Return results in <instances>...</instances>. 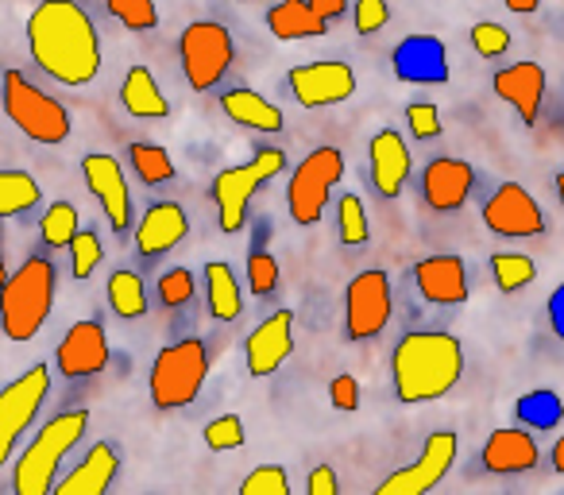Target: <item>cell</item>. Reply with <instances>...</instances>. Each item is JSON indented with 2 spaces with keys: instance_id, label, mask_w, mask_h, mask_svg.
<instances>
[{
  "instance_id": "1",
  "label": "cell",
  "mask_w": 564,
  "mask_h": 495,
  "mask_svg": "<svg viewBox=\"0 0 564 495\" xmlns=\"http://www.w3.org/2000/svg\"><path fill=\"white\" fill-rule=\"evenodd\" d=\"M28 51L58 86H89L101 74V40L74 0H40L28 17Z\"/></svg>"
},
{
  "instance_id": "2",
  "label": "cell",
  "mask_w": 564,
  "mask_h": 495,
  "mask_svg": "<svg viewBox=\"0 0 564 495\" xmlns=\"http://www.w3.org/2000/svg\"><path fill=\"white\" fill-rule=\"evenodd\" d=\"M464 376V348L445 330H417L394 345L391 379L394 399L417 407V402L445 399Z\"/></svg>"
},
{
  "instance_id": "3",
  "label": "cell",
  "mask_w": 564,
  "mask_h": 495,
  "mask_svg": "<svg viewBox=\"0 0 564 495\" xmlns=\"http://www.w3.org/2000/svg\"><path fill=\"white\" fill-rule=\"evenodd\" d=\"M55 306V263L28 256L0 287V330L9 341H32Z\"/></svg>"
},
{
  "instance_id": "4",
  "label": "cell",
  "mask_w": 564,
  "mask_h": 495,
  "mask_svg": "<svg viewBox=\"0 0 564 495\" xmlns=\"http://www.w3.org/2000/svg\"><path fill=\"white\" fill-rule=\"evenodd\" d=\"M89 415L86 410H66L55 415L20 453L17 472H12V492L17 495H51L63 461L70 456V449L86 438Z\"/></svg>"
},
{
  "instance_id": "5",
  "label": "cell",
  "mask_w": 564,
  "mask_h": 495,
  "mask_svg": "<svg viewBox=\"0 0 564 495\" xmlns=\"http://www.w3.org/2000/svg\"><path fill=\"white\" fill-rule=\"evenodd\" d=\"M0 101H4L9 120L28 140L47 143V148L70 140V128H74L70 109H66L63 101H55L51 94H43L28 74L4 71V78H0Z\"/></svg>"
},
{
  "instance_id": "6",
  "label": "cell",
  "mask_w": 564,
  "mask_h": 495,
  "mask_svg": "<svg viewBox=\"0 0 564 495\" xmlns=\"http://www.w3.org/2000/svg\"><path fill=\"white\" fill-rule=\"evenodd\" d=\"M205 376H209V348H205V341H197V337L174 341V345H166L163 353L155 356V364H151V379H148L151 402H155L159 410L186 407L205 387Z\"/></svg>"
},
{
  "instance_id": "7",
  "label": "cell",
  "mask_w": 564,
  "mask_h": 495,
  "mask_svg": "<svg viewBox=\"0 0 564 495\" xmlns=\"http://www.w3.org/2000/svg\"><path fill=\"white\" fill-rule=\"evenodd\" d=\"M286 166V155L279 148H259L248 163L240 166H228L213 179V202H217V220L225 233H240L248 225V205L274 174H282Z\"/></svg>"
},
{
  "instance_id": "8",
  "label": "cell",
  "mask_w": 564,
  "mask_h": 495,
  "mask_svg": "<svg viewBox=\"0 0 564 495\" xmlns=\"http://www.w3.org/2000/svg\"><path fill=\"white\" fill-rule=\"evenodd\" d=\"M345 179V155L337 148H317L294 166L291 186H286V209H291L294 225L310 228L322 220L325 205L333 197V186Z\"/></svg>"
},
{
  "instance_id": "9",
  "label": "cell",
  "mask_w": 564,
  "mask_h": 495,
  "mask_svg": "<svg viewBox=\"0 0 564 495\" xmlns=\"http://www.w3.org/2000/svg\"><path fill=\"white\" fill-rule=\"evenodd\" d=\"M178 58L186 82L197 94H205V89L220 86V78L228 74L236 58V43L228 28H220L217 20H194L178 40Z\"/></svg>"
},
{
  "instance_id": "10",
  "label": "cell",
  "mask_w": 564,
  "mask_h": 495,
  "mask_svg": "<svg viewBox=\"0 0 564 495\" xmlns=\"http://www.w3.org/2000/svg\"><path fill=\"white\" fill-rule=\"evenodd\" d=\"M47 395H51L47 364H32L24 376H17L4 391H0V469L12 461L20 438L32 430V422L40 418Z\"/></svg>"
},
{
  "instance_id": "11",
  "label": "cell",
  "mask_w": 564,
  "mask_h": 495,
  "mask_svg": "<svg viewBox=\"0 0 564 495\" xmlns=\"http://www.w3.org/2000/svg\"><path fill=\"white\" fill-rule=\"evenodd\" d=\"M391 322V279L387 271L368 268L345 291V330L348 341H371Z\"/></svg>"
},
{
  "instance_id": "12",
  "label": "cell",
  "mask_w": 564,
  "mask_h": 495,
  "mask_svg": "<svg viewBox=\"0 0 564 495\" xmlns=\"http://www.w3.org/2000/svg\"><path fill=\"white\" fill-rule=\"evenodd\" d=\"M456 449H460V441H456L453 430L430 433L422 453H417V461L399 469L394 476H387L383 484L376 487V495H422V492H430V487H437L441 480L448 476V469L456 464Z\"/></svg>"
},
{
  "instance_id": "13",
  "label": "cell",
  "mask_w": 564,
  "mask_h": 495,
  "mask_svg": "<svg viewBox=\"0 0 564 495\" xmlns=\"http://www.w3.org/2000/svg\"><path fill=\"white\" fill-rule=\"evenodd\" d=\"M484 225L502 240H530L545 233V213L530 197V190L518 182H502L484 202Z\"/></svg>"
},
{
  "instance_id": "14",
  "label": "cell",
  "mask_w": 564,
  "mask_h": 495,
  "mask_svg": "<svg viewBox=\"0 0 564 495\" xmlns=\"http://www.w3.org/2000/svg\"><path fill=\"white\" fill-rule=\"evenodd\" d=\"M291 94L302 109H329L356 94V74L348 63H306L291 71Z\"/></svg>"
},
{
  "instance_id": "15",
  "label": "cell",
  "mask_w": 564,
  "mask_h": 495,
  "mask_svg": "<svg viewBox=\"0 0 564 495\" xmlns=\"http://www.w3.org/2000/svg\"><path fill=\"white\" fill-rule=\"evenodd\" d=\"M82 174H86L89 194L101 202L112 233H128L132 228V190H128V179L117 159L94 151V155L82 159Z\"/></svg>"
},
{
  "instance_id": "16",
  "label": "cell",
  "mask_w": 564,
  "mask_h": 495,
  "mask_svg": "<svg viewBox=\"0 0 564 495\" xmlns=\"http://www.w3.org/2000/svg\"><path fill=\"white\" fill-rule=\"evenodd\" d=\"M391 71L406 86H445L453 78L448 66V51L437 35H406L399 47L391 51Z\"/></svg>"
},
{
  "instance_id": "17",
  "label": "cell",
  "mask_w": 564,
  "mask_h": 495,
  "mask_svg": "<svg viewBox=\"0 0 564 495\" xmlns=\"http://www.w3.org/2000/svg\"><path fill=\"white\" fill-rule=\"evenodd\" d=\"M55 364L66 379H86L109 364V337H105V325L86 318V322H74L66 330V337L58 341Z\"/></svg>"
},
{
  "instance_id": "18",
  "label": "cell",
  "mask_w": 564,
  "mask_h": 495,
  "mask_svg": "<svg viewBox=\"0 0 564 495\" xmlns=\"http://www.w3.org/2000/svg\"><path fill=\"white\" fill-rule=\"evenodd\" d=\"M294 353V314L279 310L267 322H259L243 341V356H248V372L256 379L274 376L282 368V361Z\"/></svg>"
},
{
  "instance_id": "19",
  "label": "cell",
  "mask_w": 564,
  "mask_h": 495,
  "mask_svg": "<svg viewBox=\"0 0 564 495\" xmlns=\"http://www.w3.org/2000/svg\"><path fill=\"white\" fill-rule=\"evenodd\" d=\"M417 294L433 306H460L468 302V268L460 256H425L414 263Z\"/></svg>"
},
{
  "instance_id": "20",
  "label": "cell",
  "mask_w": 564,
  "mask_h": 495,
  "mask_svg": "<svg viewBox=\"0 0 564 495\" xmlns=\"http://www.w3.org/2000/svg\"><path fill=\"white\" fill-rule=\"evenodd\" d=\"M471 186H476V171L464 159H433L422 171V194L425 205L437 213H456L464 209Z\"/></svg>"
},
{
  "instance_id": "21",
  "label": "cell",
  "mask_w": 564,
  "mask_h": 495,
  "mask_svg": "<svg viewBox=\"0 0 564 495\" xmlns=\"http://www.w3.org/2000/svg\"><path fill=\"white\" fill-rule=\"evenodd\" d=\"M186 233H189L186 209H182L178 202H155V205H148V213H143L140 225H135V248H140V256L155 260V256L178 248V244L186 240Z\"/></svg>"
},
{
  "instance_id": "22",
  "label": "cell",
  "mask_w": 564,
  "mask_h": 495,
  "mask_svg": "<svg viewBox=\"0 0 564 495\" xmlns=\"http://www.w3.org/2000/svg\"><path fill=\"white\" fill-rule=\"evenodd\" d=\"M368 163H371V182H376L379 197H399L402 186L410 179V151L394 128L371 136L368 143Z\"/></svg>"
},
{
  "instance_id": "23",
  "label": "cell",
  "mask_w": 564,
  "mask_h": 495,
  "mask_svg": "<svg viewBox=\"0 0 564 495\" xmlns=\"http://www.w3.org/2000/svg\"><path fill=\"white\" fill-rule=\"evenodd\" d=\"M495 94L518 112L522 125H538L541 97H545V71L538 63H514L507 71L495 74Z\"/></svg>"
},
{
  "instance_id": "24",
  "label": "cell",
  "mask_w": 564,
  "mask_h": 495,
  "mask_svg": "<svg viewBox=\"0 0 564 495\" xmlns=\"http://www.w3.org/2000/svg\"><path fill=\"white\" fill-rule=\"evenodd\" d=\"M117 472H120L117 445L97 441V445L82 456V464H74L70 476L55 480V492L58 495H105L112 487V480H117Z\"/></svg>"
},
{
  "instance_id": "25",
  "label": "cell",
  "mask_w": 564,
  "mask_h": 495,
  "mask_svg": "<svg viewBox=\"0 0 564 495\" xmlns=\"http://www.w3.org/2000/svg\"><path fill=\"white\" fill-rule=\"evenodd\" d=\"M487 472L495 476H514V472H530L538 464V441L533 433L525 430H514V426H502L487 438L484 453H479Z\"/></svg>"
},
{
  "instance_id": "26",
  "label": "cell",
  "mask_w": 564,
  "mask_h": 495,
  "mask_svg": "<svg viewBox=\"0 0 564 495\" xmlns=\"http://www.w3.org/2000/svg\"><path fill=\"white\" fill-rule=\"evenodd\" d=\"M120 105H124V112L135 120H163L166 112H171V101H166V94L159 89L155 74H151L148 66H132V71L124 74Z\"/></svg>"
},
{
  "instance_id": "27",
  "label": "cell",
  "mask_w": 564,
  "mask_h": 495,
  "mask_svg": "<svg viewBox=\"0 0 564 495\" xmlns=\"http://www.w3.org/2000/svg\"><path fill=\"white\" fill-rule=\"evenodd\" d=\"M220 109L228 112V120L251 128V132H279L282 128V109L259 97L256 89H228V94H220Z\"/></svg>"
},
{
  "instance_id": "28",
  "label": "cell",
  "mask_w": 564,
  "mask_h": 495,
  "mask_svg": "<svg viewBox=\"0 0 564 495\" xmlns=\"http://www.w3.org/2000/svg\"><path fill=\"white\" fill-rule=\"evenodd\" d=\"M267 28H271L279 40H317V35L329 32L325 20L314 17L306 0H279L271 12H267Z\"/></svg>"
},
{
  "instance_id": "29",
  "label": "cell",
  "mask_w": 564,
  "mask_h": 495,
  "mask_svg": "<svg viewBox=\"0 0 564 495\" xmlns=\"http://www.w3.org/2000/svg\"><path fill=\"white\" fill-rule=\"evenodd\" d=\"M205 294H209V310L217 322H236V318L243 314L240 283H236L228 263H220V260L205 263Z\"/></svg>"
},
{
  "instance_id": "30",
  "label": "cell",
  "mask_w": 564,
  "mask_h": 495,
  "mask_svg": "<svg viewBox=\"0 0 564 495\" xmlns=\"http://www.w3.org/2000/svg\"><path fill=\"white\" fill-rule=\"evenodd\" d=\"M514 415L525 430H556L564 422V399L553 391V387H538V391H525L522 399L514 402Z\"/></svg>"
},
{
  "instance_id": "31",
  "label": "cell",
  "mask_w": 564,
  "mask_h": 495,
  "mask_svg": "<svg viewBox=\"0 0 564 495\" xmlns=\"http://www.w3.org/2000/svg\"><path fill=\"white\" fill-rule=\"evenodd\" d=\"M40 197H43L40 182L28 171H0V220L35 209Z\"/></svg>"
},
{
  "instance_id": "32",
  "label": "cell",
  "mask_w": 564,
  "mask_h": 495,
  "mask_svg": "<svg viewBox=\"0 0 564 495\" xmlns=\"http://www.w3.org/2000/svg\"><path fill=\"white\" fill-rule=\"evenodd\" d=\"M109 306L117 310L120 318H143L148 314V291H143V279L135 271L120 268L109 276Z\"/></svg>"
},
{
  "instance_id": "33",
  "label": "cell",
  "mask_w": 564,
  "mask_h": 495,
  "mask_svg": "<svg viewBox=\"0 0 564 495\" xmlns=\"http://www.w3.org/2000/svg\"><path fill=\"white\" fill-rule=\"evenodd\" d=\"M78 228H82V217H78V205L74 202H51L40 220V236L47 248H70Z\"/></svg>"
},
{
  "instance_id": "34",
  "label": "cell",
  "mask_w": 564,
  "mask_h": 495,
  "mask_svg": "<svg viewBox=\"0 0 564 495\" xmlns=\"http://www.w3.org/2000/svg\"><path fill=\"white\" fill-rule=\"evenodd\" d=\"M128 159H132L135 174H140L148 186H159V182H171L174 179V159L166 155V148H159V143H132L128 148Z\"/></svg>"
},
{
  "instance_id": "35",
  "label": "cell",
  "mask_w": 564,
  "mask_h": 495,
  "mask_svg": "<svg viewBox=\"0 0 564 495\" xmlns=\"http://www.w3.org/2000/svg\"><path fill=\"white\" fill-rule=\"evenodd\" d=\"M337 233L348 248H360L368 244L371 225H368V209H364V197L360 194H345L337 202Z\"/></svg>"
},
{
  "instance_id": "36",
  "label": "cell",
  "mask_w": 564,
  "mask_h": 495,
  "mask_svg": "<svg viewBox=\"0 0 564 495\" xmlns=\"http://www.w3.org/2000/svg\"><path fill=\"white\" fill-rule=\"evenodd\" d=\"M533 260L530 256H514V252H495L491 256V276H495V287L507 294L522 291L525 283L533 279Z\"/></svg>"
},
{
  "instance_id": "37",
  "label": "cell",
  "mask_w": 564,
  "mask_h": 495,
  "mask_svg": "<svg viewBox=\"0 0 564 495\" xmlns=\"http://www.w3.org/2000/svg\"><path fill=\"white\" fill-rule=\"evenodd\" d=\"M101 4L128 28V32H155L159 28V12L151 0H101Z\"/></svg>"
},
{
  "instance_id": "38",
  "label": "cell",
  "mask_w": 564,
  "mask_h": 495,
  "mask_svg": "<svg viewBox=\"0 0 564 495\" xmlns=\"http://www.w3.org/2000/svg\"><path fill=\"white\" fill-rule=\"evenodd\" d=\"M105 248H101V236L94 228H78L70 240V268H74V279H89L101 263Z\"/></svg>"
},
{
  "instance_id": "39",
  "label": "cell",
  "mask_w": 564,
  "mask_h": 495,
  "mask_svg": "<svg viewBox=\"0 0 564 495\" xmlns=\"http://www.w3.org/2000/svg\"><path fill=\"white\" fill-rule=\"evenodd\" d=\"M291 492V476L282 464H259L256 472L240 480V495H286Z\"/></svg>"
},
{
  "instance_id": "40",
  "label": "cell",
  "mask_w": 564,
  "mask_h": 495,
  "mask_svg": "<svg viewBox=\"0 0 564 495\" xmlns=\"http://www.w3.org/2000/svg\"><path fill=\"white\" fill-rule=\"evenodd\" d=\"M248 287L259 299L279 291V263H274V256L267 248H251L248 252Z\"/></svg>"
},
{
  "instance_id": "41",
  "label": "cell",
  "mask_w": 564,
  "mask_h": 495,
  "mask_svg": "<svg viewBox=\"0 0 564 495\" xmlns=\"http://www.w3.org/2000/svg\"><path fill=\"white\" fill-rule=\"evenodd\" d=\"M243 441H248V433H243V418L240 415H220V418H213V422L205 426V445H209L213 453L240 449Z\"/></svg>"
},
{
  "instance_id": "42",
  "label": "cell",
  "mask_w": 564,
  "mask_h": 495,
  "mask_svg": "<svg viewBox=\"0 0 564 495\" xmlns=\"http://www.w3.org/2000/svg\"><path fill=\"white\" fill-rule=\"evenodd\" d=\"M471 47L484 58H499L510 47V32L502 24H495V20H484V24L471 28Z\"/></svg>"
},
{
  "instance_id": "43",
  "label": "cell",
  "mask_w": 564,
  "mask_h": 495,
  "mask_svg": "<svg viewBox=\"0 0 564 495\" xmlns=\"http://www.w3.org/2000/svg\"><path fill=\"white\" fill-rule=\"evenodd\" d=\"M194 291H197V283L186 268H171L159 279V299H163V306H186V302L194 299Z\"/></svg>"
},
{
  "instance_id": "44",
  "label": "cell",
  "mask_w": 564,
  "mask_h": 495,
  "mask_svg": "<svg viewBox=\"0 0 564 495\" xmlns=\"http://www.w3.org/2000/svg\"><path fill=\"white\" fill-rule=\"evenodd\" d=\"M406 125L414 132V140H437L441 136V112L430 101H414L406 105Z\"/></svg>"
},
{
  "instance_id": "45",
  "label": "cell",
  "mask_w": 564,
  "mask_h": 495,
  "mask_svg": "<svg viewBox=\"0 0 564 495\" xmlns=\"http://www.w3.org/2000/svg\"><path fill=\"white\" fill-rule=\"evenodd\" d=\"M387 20H391V4H387V0H356L352 24H356V32H360V35L383 32Z\"/></svg>"
},
{
  "instance_id": "46",
  "label": "cell",
  "mask_w": 564,
  "mask_h": 495,
  "mask_svg": "<svg viewBox=\"0 0 564 495\" xmlns=\"http://www.w3.org/2000/svg\"><path fill=\"white\" fill-rule=\"evenodd\" d=\"M329 399L337 410H345V415H352L356 407H360V384H356L352 376H337L329 384Z\"/></svg>"
},
{
  "instance_id": "47",
  "label": "cell",
  "mask_w": 564,
  "mask_h": 495,
  "mask_svg": "<svg viewBox=\"0 0 564 495\" xmlns=\"http://www.w3.org/2000/svg\"><path fill=\"white\" fill-rule=\"evenodd\" d=\"M337 492H340V480H337V472H333L329 464H317V469H310L306 495H337Z\"/></svg>"
},
{
  "instance_id": "48",
  "label": "cell",
  "mask_w": 564,
  "mask_h": 495,
  "mask_svg": "<svg viewBox=\"0 0 564 495\" xmlns=\"http://www.w3.org/2000/svg\"><path fill=\"white\" fill-rule=\"evenodd\" d=\"M545 314H549V330H553V333H556V341L564 345V283L556 287L553 294H549Z\"/></svg>"
},
{
  "instance_id": "49",
  "label": "cell",
  "mask_w": 564,
  "mask_h": 495,
  "mask_svg": "<svg viewBox=\"0 0 564 495\" xmlns=\"http://www.w3.org/2000/svg\"><path fill=\"white\" fill-rule=\"evenodd\" d=\"M306 4L314 9L317 20H325V24H329V20H337V17H345V12H348V0H306Z\"/></svg>"
},
{
  "instance_id": "50",
  "label": "cell",
  "mask_w": 564,
  "mask_h": 495,
  "mask_svg": "<svg viewBox=\"0 0 564 495\" xmlns=\"http://www.w3.org/2000/svg\"><path fill=\"white\" fill-rule=\"evenodd\" d=\"M510 12H518V17H530V12H538L541 0H502Z\"/></svg>"
},
{
  "instance_id": "51",
  "label": "cell",
  "mask_w": 564,
  "mask_h": 495,
  "mask_svg": "<svg viewBox=\"0 0 564 495\" xmlns=\"http://www.w3.org/2000/svg\"><path fill=\"white\" fill-rule=\"evenodd\" d=\"M549 456H553V469L564 472V433L556 438V445H553V453H549Z\"/></svg>"
},
{
  "instance_id": "52",
  "label": "cell",
  "mask_w": 564,
  "mask_h": 495,
  "mask_svg": "<svg viewBox=\"0 0 564 495\" xmlns=\"http://www.w3.org/2000/svg\"><path fill=\"white\" fill-rule=\"evenodd\" d=\"M556 202H561V209H564V171L556 174Z\"/></svg>"
},
{
  "instance_id": "53",
  "label": "cell",
  "mask_w": 564,
  "mask_h": 495,
  "mask_svg": "<svg viewBox=\"0 0 564 495\" xmlns=\"http://www.w3.org/2000/svg\"><path fill=\"white\" fill-rule=\"evenodd\" d=\"M4 279H9V268H4V252H0V287H4Z\"/></svg>"
},
{
  "instance_id": "54",
  "label": "cell",
  "mask_w": 564,
  "mask_h": 495,
  "mask_svg": "<svg viewBox=\"0 0 564 495\" xmlns=\"http://www.w3.org/2000/svg\"><path fill=\"white\" fill-rule=\"evenodd\" d=\"M240 4H243V0H240Z\"/></svg>"
}]
</instances>
